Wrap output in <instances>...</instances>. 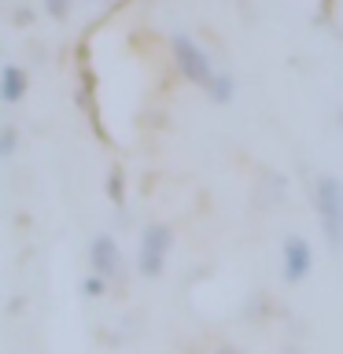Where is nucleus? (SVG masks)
I'll list each match as a JSON object with an SVG mask.
<instances>
[{
  "mask_svg": "<svg viewBox=\"0 0 343 354\" xmlns=\"http://www.w3.org/2000/svg\"><path fill=\"white\" fill-rule=\"evenodd\" d=\"M207 93H210V100H214V104H229V100H232V77H229V74H218L214 82H210Z\"/></svg>",
  "mask_w": 343,
  "mask_h": 354,
  "instance_id": "6e6552de",
  "label": "nucleus"
},
{
  "mask_svg": "<svg viewBox=\"0 0 343 354\" xmlns=\"http://www.w3.org/2000/svg\"><path fill=\"white\" fill-rule=\"evenodd\" d=\"M15 144H19V133L11 126H4V133H0V155H11V151H15Z\"/></svg>",
  "mask_w": 343,
  "mask_h": 354,
  "instance_id": "9b49d317",
  "label": "nucleus"
},
{
  "mask_svg": "<svg viewBox=\"0 0 343 354\" xmlns=\"http://www.w3.org/2000/svg\"><path fill=\"white\" fill-rule=\"evenodd\" d=\"M310 266H314V251L303 236H288L284 240V281L288 284H299L306 281Z\"/></svg>",
  "mask_w": 343,
  "mask_h": 354,
  "instance_id": "20e7f679",
  "label": "nucleus"
},
{
  "mask_svg": "<svg viewBox=\"0 0 343 354\" xmlns=\"http://www.w3.org/2000/svg\"><path fill=\"white\" fill-rule=\"evenodd\" d=\"M26 88H30V74L15 63H4V71H0V96H4L8 104H19V100L26 96Z\"/></svg>",
  "mask_w": 343,
  "mask_h": 354,
  "instance_id": "423d86ee",
  "label": "nucleus"
},
{
  "mask_svg": "<svg viewBox=\"0 0 343 354\" xmlns=\"http://www.w3.org/2000/svg\"><path fill=\"white\" fill-rule=\"evenodd\" d=\"M317 214L328 243L343 248V185L336 177H321L317 181Z\"/></svg>",
  "mask_w": 343,
  "mask_h": 354,
  "instance_id": "f03ea898",
  "label": "nucleus"
},
{
  "mask_svg": "<svg viewBox=\"0 0 343 354\" xmlns=\"http://www.w3.org/2000/svg\"><path fill=\"white\" fill-rule=\"evenodd\" d=\"M107 199H111L115 207H122V203H126V177H122V170H118V166L107 174Z\"/></svg>",
  "mask_w": 343,
  "mask_h": 354,
  "instance_id": "0eeeda50",
  "label": "nucleus"
},
{
  "mask_svg": "<svg viewBox=\"0 0 343 354\" xmlns=\"http://www.w3.org/2000/svg\"><path fill=\"white\" fill-rule=\"evenodd\" d=\"M214 354H240V351H232V347H218Z\"/></svg>",
  "mask_w": 343,
  "mask_h": 354,
  "instance_id": "f8f14e48",
  "label": "nucleus"
},
{
  "mask_svg": "<svg viewBox=\"0 0 343 354\" xmlns=\"http://www.w3.org/2000/svg\"><path fill=\"white\" fill-rule=\"evenodd\" d=\"M174 243V229L170 225H148L140 236V254H137V270L144 277H159L166 266V251Z\"/></svg>",
  "mask_w": 343,
  "mask_h": 354,
  "instance_id": "7ed1b4c3",
  "label": "nucleus"
},
{
  "mask_svg": "<svg viewBox=\"0 0 343 354\" xmlns=\"http://www.w3.org/2000/svg\"><path fill=\"white\" fill-rule=\"evenodd\" d=\"M89 262H93V273H100V277H118V270H122L118 243L111 236H96L93 248H89Z\"/></svg>",
  "mask_w": 343,
  "mask_h": 354,
  "instance_id": "39448f33",
  "label": "nucleus"
},
{
  "mask_svg": "<svg viewBox=\"0 0 343 354\" xmlns=\"http://www.w3.org/2000/svg\"><path fill=\"white\" fill-rule=\"evenodd\" d=\"M107 292V277H100V273H89L85 281H82V295H89V299H100Z\"/></svg>",
  "mask_w": 343,
  "mask_h": 354,
  "instance_id": "1a4fd4ad",
  "label": "nucleus"
},
{
  "mask_svg": "<svg viewBox=\"0 0 343 354\" xmlns=\"http://www.w3.org/2000/svg\"><path fill=\"white\" fill-rule=\"evenodd\" d=\"M170 48H174V59H177V71H181L185 82H192L199 88H210V82H214V66H210L207 59V52L199 48V44L192 37H185V33H177V37L170 41Z\"/></svg>",
  "mask_w": 343,
  "mask_h": 354,
  "instance_id": "f257e3e1",
  "label": "nucleus"
},
{
  "mask_svg": "<svg viewBox=\"0 0 343 354\" xmlns=\"http://www.w3.org/2000/svg\"><path fill=\"white\" fill-rule=\"evenodd\" d=\"M44 11H48L52 19H66L71 15V0H44Z\"/></svg>",
  "mask_w": 343,
  "mask_h": 354,
  "instance_id": "9d476101",
  "label": "nucleus"
}]
</instances>
